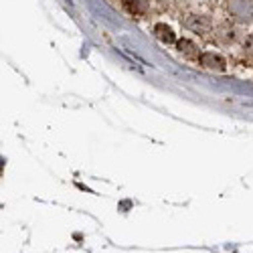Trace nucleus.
Listing matches in <instances>:
<instances>
[{
    "label": "nucleus",
    "mask_w": 253,
    "mask_h": 253,
    "mask_svg": "<svg viewBox=\"0 0 253 253\" xmlns=\"http://www.w3.org/2000/svg\"><path fill=\"white\" fill-rule=\"evenodd\" d=\"M201 65H205L209 69L223 71L225 69V61L219 55H215V53H205V55H201Z\"/></svg>",
    "instance_id": "f257e3e1"
},
{
    "label": "nucleus",
    "mask_w": 253,
    "mask_h": 253,
    "mask_svg": "<svg viewBox=\"0 0 253 253\" xmlns=\"http://www.w3.org/2000/svg\"><path fill=\"white\" fill-rule=\"evenodd\" d=\"M178 49H180V53H184L186 57H195L197 55V47L191 43V41H186V39H182V41H178Z\"/></svg>",
    "instance_id": "20e7f679"
},
{
    "label": "nucleus",
    "mask_w": 253,
    "mask_h": 253,
    "mask_svg": "<svg viewBox=\"0 0 253 253\" xmlns=\"http://www.w3.org/2000/svg\"><path fill=\"white\" fill-rule=\"evenodd\" d=\"M186 27L188 29H195V31H209L211 20L207 16H193L191 20H186Z\"/></svg>",
    "instance_id": "7ed1b4c3"
},
{
    "label": "nucleus",
    "mask_w": 253,
    "mask_h": 253,
    "mask_svg": "<svg viewBox=\"0 0 253 253\" xmlns=\"http://www.w3.org/2000/svg\"><path fill=\"white\" fill-rule=\"evenodd\" d=\"M154 33H156V37L162 41V43H174V33H172L170 27L156 25V27H154Z\"/></svg>",
    "instance_id": "f03ea898"
}]
</instances>
